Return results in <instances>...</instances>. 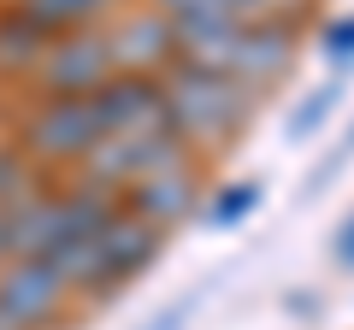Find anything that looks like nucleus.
Wrapping results in <instances>:
<instances>
[{"instance_id":"obj_1","label":"nucleus","mask_w":354,"mask_h":330,"mask_svg":"<svg viewBox=\"0 0 354 330\" xmlns=\"http://www.w3.org/2000/svg\"><path fill=\"white\" fill-rule=\"evenodd\" d=\"M177 36V59L201 65L213 77H230L248 95L272 89L283 71L295 65V24H242V18H225V24H201V30H171Z\"/></svg>"},{"instance_id":"obj_2","label":"nucleus","mask_w":354,"mask_h":330,"mask_svg":"<svg viewBox=\"0 0 354 330\" xmlns=\"http://www.w3.org/2000/svg\"><path fill=\"white\" fill-rule=\"evenodd\" d=\"M118 213L113 195L95 189H36L30 201L6 206V242H12V260H71L83 242L101 236V224Z\"/></svg>"},{"instance_id":"obj_3","label":"nucleus","mask_w":354,"mask_h":330,"mask_svg":"<svg viewBox=\"0 0 354 330\" xmlns=\"http://www.w3.org/2000/svg\"><path fill=\"white\" fill-rule=\"evenodd\" d=\"M160 101H165L171 136L183 142L189 153L230 142L242 124H248V113H254V95L242 89V83L213 77V71H201V65H183V59L160 77Z\"/></svg>"},{"instance_id":"obj_4","label":"nucleus","mask_w":354,"mask_h":330,"mask_svg":"<svg viewBox=\"0 0 354 330\" xmlns=\"http://www.w3.org/2000/svg\"><path fill=\"white\" fill-rule=\"evenodd\" d=\"M183 153H189V148H183V142L171 136V124L160 118V124H142V130H124V136H106L101 148L77 165V177H83V189L124 201L142 177H153V171H165V165H177Z\"/></svg>"},{"instance_id":"obj_5","label":"nucleus","mask_w":354,"mask_h":330,"mask_svg":"<svg viewBox=\"0 0 354 330\" xmlns=\"http://www.w3.org/2000/svg\"><path fill=\"white\" fill-rule=\"evenodd\" d=\"M153 254H160V230L118 206L101 224V236L83 242L71 260H59V271L71 278V289H118V283H130L142 266H153Z\"/></svg>"},{"instance_id":"obj_6","label":"nucleus","mask_w":354,"mask_h":330,"mask_svg":"<svg viewBox=\"0 0 354 330\" xmlns=\"http://www.w3.org/2000/svg\"><path fill=\"white\" fill-rule=\"evenodd\" d=\"M106 136L113 130H106V106H101V89H95V95H77V101H41L30 113L18 148L36 165H83Z\"/></svg>"},{"instance_id":"obj_7","label":"nucleus","mask_w":354,"mask_h":330,"mask_svg":"<svg viewBox=\"0 0 354 330\" xmlns=\"http://www.w3.org/2000/svg\"><path fill=\"white\" fill-rule=\"evenodd\" d=\"M118 77L113 41L106 30H83V36H59L48 48V59L36 65V89L41 101H77V95H95Z\"/></svg>"},{"instance_id":"obj_8","label":"nucleus","mask_w":354,"mask_h":330,"mask_svg":"<svg viewBox=\"0 0 354 330\" xmlns=\"http://www.w3.org/2000/svg\"><path fill=\"white\" fill-rule=\"evenodd\" d=\"M71 278L53 260H12L0 271V330H41L59 318Z\"/></svg>"},{"instance_id":"obj_9","label":"nucleus","mask_w":354,"mask_h":330,"mask_svg":"<svg viewBox=\"0 0 354 330\" xmlns=\"http://www.w3.org/2000/svg\"><path fill=\"white\" fill-rule=\"evenodd\" d=\"M106 41H113V59H118L124 77H153V83H160V77L177 65V36H171V24H165L153 6L124 12L113 30H106Z\"/></svg>"},{"instance_id":"obj_10","label":"nucleus","mask_w":354,"mask_h":330,"mask_svg":"<svg viewBox=\"0 0 354 330\" xmlns=\"http://www.w3.org/2000/svg\"><path fill=\"white\" fill-rule=\"evenodd\" d=\"M195 195H201V177H195V153H183L177 165H165V171H153V177H142L118 206H124V213H136L142 224H153V230L165 236L171 224H183V218L195 213Z\"/></svg>"},{"instance_id":"obj_11","label":"nucleus","mask_w":354,"mask_h":330,"mask_svg":"<svg viewBox=\"0 0 354 330\" xmlns=\"http://www.w3.org/2000/svg\"><path fill=\"white\" fill-rule=\"evenodd\" d=\"M12 6L59 41V36H83V30H95L118 0H12Z\"/></svg>"},{"instance_id":"obj_12","label":"nucleus","mask_w":354,"mask_h":330,"mask_svg":"<svg viewBox=\"0 0 354 330\" xmlns=\"http://www.w3.org/2000/svg\"><path fill=\"white\" fill-rule=\"evenodd\" d=\"M48 48H53V36L41 24H30L18 6L0 12V71H12V77L30 71V77H36V65L48 59Z\"/></svg>"},{"instance_id":"obj_13","label":"nucleus","mask_w":354,"mask_h":330,"mask_svg":"<svg viewBox=\"0 0 354 330\" xmlns=\"http://www.w3.org/2000/svg\"><path fill=\"white\" fill-rule=\"evenodd\" d=\"M41 189V165L24 148H0V206H18Z\"/></svg>"},{"instance_id":"obj_14","label":"nucleus","mask_w":354,"mask_h":330,"mask_svg":"<svg viewBox=\"0 0 354 330\" xmlns=\"http://www.w3.org/2000/svg\"><path fill=\"white\" fill-rule=\"evenodd\" d=\"M153 12H160L171 30H201V24L236 18V0H153Z\"/></svg>"},{"instance_id":"obj_15","label":"nucleus","mask_w":354,"mask_h":330,"mask_svg":"<svg viewBox=\"0 0 354 330\" xmlns=\"http://www.w3.org/2000/svg\"><path fill=\"white\" fill-rule=\"evenodd\" d=\"M337 101H342V77L319 83V89L307 95V106H295V113H290V136H295V142H307V136H313V130L325 124L330 113H337Z\"/></svg>"},{"instance_id":"obj_16","label":"nucleus","mask_w":354,"mask_h":330,"mask_svg":"<svg viewBox=\"0 0 354 330\" xmlns=\"http://www.w3.org/2000/svg\"><path fill=\"white\" fill-rule=\"evenodd\" d=\"M225 195H230V201H218V206H213V224H230V218L248 213V206H254V183H242V189H225Z\"/></svg>"},{"instance_id":"obj_17","label":"nucleus","mask_w":354,"mask_h":330,"mask_svg":"<svg viewBox=\"0 0 354 330\" xmlns=\"http://www.w3.org/2000/svg\"><path fill=\"white\" fill-rule=\"evenodd\" d=\"M325 48L337 53V65H354V18H342V24L325 30Z\"/></svg>"},{"instance_id":"obj_18","label":"nucleus","mask_w":354,"mask_h":330,"mask_svg":"<svg viewBox=\"0 0 354 330\" xmlns=\"http://www.w3.org/2000/svg\"><path fill=\"white\" fill-rule=\"evenodd\" d=\"M337 260H342V266H354V218L337 230Z\"/></svg>"},{"instance_id":"obj_19","label":"nucleus","mask_w":354,"mask_h":330,"mask_svg":"<svg viewBox=\"0 0 354 330\" xmlns=\"http://www.w3.org/2000/svg\"><path fill=\"white\" fill-rule=\"evenodd\" d=\"M183 313H189V307H171V313H160L148 330H177V324H183Z\"/></svg>"},{"instance_id":"obj_20","label":"nucleus","mask_w":354,"mask_h":330,"mask_svg":"<svg viewBox=\"0 0 354 330\" xmlns=\"http://www.w3.org/2000/svg\"><path fill=\"white\" fill-rule=\"evenodd\" d=\"M0 260H12V242H6V206H0Z\"/></svg>"}]
</instances>
